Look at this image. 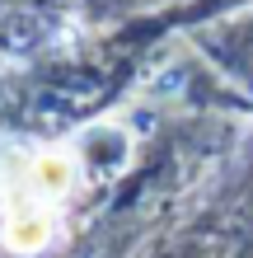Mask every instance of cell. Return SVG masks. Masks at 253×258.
<instances>
[{"label": "cell", "instance_id": "1", "mask_svg": "<svg viewBox=\"0 0 253 258\" xmlns=\"http://www.w3.org/2000/svg\"><path fill=\"white\" fill-rule=\"evenodd\" d=\"M75 155L70 150H0V207H5V244L14 253H33L52 239V216L75 188Z\"/></svg>", "mask_w": 253, "mask_h": 258}]
</instances>
